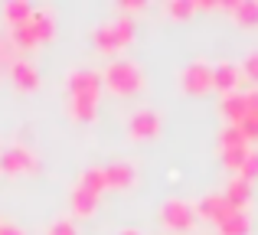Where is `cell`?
<instances>
[{
  "mask_svg": "<svg viewBox=\"0 0 258 235\" xmlns=\"http://www.w3.org/2000/svg\"><path fill=\"white\" fill-rule=\"evenodd\" d=\"M101 85H108V92L114 95H134L144 85V72L134 59H111L108 69L101 72Z\"/></svg>",
  "mask_w": 258,
  "mask_h": 235,
  "instance_id": "obj_1",
  "label": "cell"
},
{
  "mask_svg": "<svg viewBox=\"0 0 258 235\" xmlns=\"http://www.w3.org/2000/svg\"><path fill=\"white\" fill-rule=\"evenodd\" d=\"M0 173H39V157L23 144H13L0 150Z\"/></svg>",
  "mask_w": 258,
  "mask_h": 235,
  "instance_id": "obj_2",
  "label": "cell"
},
{
  "mask_svg": "<svg viewBox=\"0 0 258 235\" xmlns=\"http://www.w3.org/2000/svg\"><path fill=\"white\" fill-rule=\"evenodd\" d=\"M66 92H69V98H98L101 95V72L95 69H72L69 75H66Z\"/></svg>",
  "mask_w": 258,
  "mask_h": 235,
  "instance_id": "obj_3",
  "label": "cell"
},
{
  "mask_svg": "<svg viewBox=\"0 0 258 235\" xmlns=\"http://www.w3.org/2000/svg\"><path fill=\"white\" fill-rule=\"evenodd\" d=\"M180 85H183V92H189V95H203L206 89H213V65L203 62V59H193L189 65H183Z\"/></svg>",
  "mask_w": 258,
  "mask_h": 235,
  "instance_id": "obj_4",
  "label": "cell"
},
{
  "mask_svg": "<svg viewBox=\"0 0 258 235\" xmlns=\"http://www.w3.org/2000/svg\"><path fill=\"white\" fill-rule=\"evenodd\" d=\"M160 219H164L167 229L173 232H189L196 222V212H193V203H183V199H167L164 209H160Z\"/></svg>",
  "mask_w": 258,
  "mask_h": 235,
  "instance_id": "obj_5",
  "label": "cell"
},
{
  "mask_svg": "<svg viewBox=\"0 0 258 235\" xmlns=\"http://www.w3.org/2000/svg\"><path fill=\"white\" fill-rule=\"evenodd\" d=\"M127 134L134 140H147L160 134V115L154 108H138L131 118H127Z\"/></svg>",
  "mask_w": 258,
  "mask_h": 235,
  "instance_id": "obj_6",
  "label": "cell"
},
{
  "mask_svg": "<svg viewBox=\"0 0 258 235\" xmlns=\"http://www.w3.org/2000/svg\"><path fill=\"white\" fill-rule=\"evenodd\" d=\"M193 212H196V216H203V219H213V222L219 225L222 219L232 212V206L226 203L222 193H209V196H203L200 203H193Z\"/></svg>",
  "mask_w": 258,
  "mask_h": 235,
  "instance_id": "obj_7",
  "label": "cell"
},
{
  "mask_svg": "<svg viewBox=\"0 0 258 235\" xmlns=\"http://www.w3.org/2000/svg\"><path fill=\"white\" fill-rule=\"evenodd\" d=\"M105 180L114 190H127V186H134V180H138V170H134V164H127V160H114V164L105 167Z\"/></svg>",
  "mask_w": 258,
  "mask_h": 235,
  "instance_id": "obj_8",
  "label": "cell"
},
{
  "mask_svg": "<svg viewBox=\"0 0 258 235\" xmlns=\"http://www.w3.org/2000/svg\"><path fill=\"white\" fill-rule=\"evenodd\" d=\"M10 79H13V85H17L20 92H33L39 85V69L30 62V59H17V62L10 65Z\"/></svg>",
  "mask_w": 258,
  "mask_h": 235,
  "instance_id": "obj_9",
  "label": "cell"
},
{
  "mask_svg": "<svg viewBox=\"0 0 258 235\" xmlns=\"http://www.w3.org/2000/svg\"><path fill=\"white\" fill-rule=\"evenodd\" d=\"M242 82V72L235 62H216L213 65V89H219L222 95L235 92V85Z\"/></svg>",
  "mask_w": 258,
  "mask_h": 235,
  "instance_id": "obj_10",
  "label": "cell"
},
{
  "mask_svg": "<svg viewBox=\"0 0 258 235\" xmlns=\"http://www.w3.org/2000/svg\"><path fill=\"white\" fill-rule=\"evenodd\" d=\"M30 26H33V33H36L39 43H46V39L56 36V13H52L49 7H33Z\"/></svg>",
  "mask_w": 258,
  "mask_h": 235,
  "instance_id": "obj_11",
  "label": "cell"
},
{
  "mask_svg": "<svg viewBox=\"0 0 258 235\" xmlns=\"http://www.w3.org/2000/svg\"><path fill=\"white\" fill-rule=\"evenodd\" d=\"M222 196H226V203L232 206V209L245 212V206L252 203V183H248V180H242V177H232Z\"/></svg>",
  "mask_w": 258,
  "mask_h": 235,
  "instance_id": "obj_12",
  "label": "cell"
},
{
  "mask_svg": "<svg viewBox=\"0 0 258 235\" xmlns=\"http://www.w3.org/2000/svg\"><path fill=\"white\" fill-rule=\"evenodd\" d=\"M219 111H222V118H226L229 124L239 127V121L248 115V108H245V95H242V92H229V95H222Z\"/></svg>",
  "mask_w": 258,
  "mask_h": 235,
  "instance_id": "obj_13",
  "label": "cell"
},
{
  "mask_svg": "<svg viewBox=\"0 0 258 235\" xmlns=\"http://www.w3.org/2000/svg\"><path fill=\"white\" fill-rule=\"evenodd\" d=\"M76 186H82V190L95 193V196H101V193L108 190V180H105V167H85V170L79 173V183H76Z\"/></svg>",
  "mask_w": 258,
  "mask_h": 235,
  "instance_id": "obj_14",
  "label": "cell"
},
{
  "mask_svg": "<svg viewBox=\"0 0 258 235\" xmlns=\"http://www.w3.org/2000/svg\"><path fill=\"white\" fill-rule=\"evenodd\" d=\"M232 20L242 26V30H255L258 26V0H235Z\"/></svg>",
  "mask_w": 258,
  "mask_h": 235,
  "instance_id": "obj_15",
  "label": "cell"
},
{
  "mask_svg": "<svg viewBox=\"0 0 258 235\" xmlns=\"http://www.w3.org/2000/svg\"><path fill=\"white\" fill-rule=\"evenodd\" d=\"M30 17H33V4H30V0H7V4H4V20H7V26L30 23Z\"/></svg>",
  "mask_w": 258,
  "mask_h": 235,
  "instance_id": "obj_16",
  "label": "cell"
},
{
  "mask_svg": "<svg viewBox=\"0 0 258 235\" xmlns=\"http://www.w3.org/2000/svg\"><path fill=\"white\" fill-rule=\"evenodd\" d=\"M92 43L98 46V52H105V56H114V52L121 49V43H118V36H114L111 23L95 26V30H92Z\"/></svg>",
  "mask_w": 258,
  "mask_h": 235,
  "instance_id": "obj_17",
  "label": "cell"
},
{
  "mask_svg": "<svg viewBox=\"0 0 258 235\" xmlns=\"http://www.w3.org/2000/svg\"><path fill=\"white\" fill-rule=\"evenodd\" d=\"M248 229H252V219H248V212H239V209H232L219 222V235H248Z\"/></svg>",
  "mask_w": 258,
  "mask_h": 235,
  "instance_id": "obj_18",
  "label": "cell"
},
{
  "mask_svg": "<svg viewBox=\"0 0 258 235\" xmlns=\"http://www.w3.org/2000/svg\"><path fill=\"white\" fill-rule=\"evenodd\" d=\"M69 203H72V212H76V216H92L95 206H98V196L88 193V190H82V186H72Z\"/></svg>",
  "mask_w": 258,
  "mask_h": 235,
  "instance_id": "obj_19",
  "label": "cell"
},
{
  "mask_svg": "<svg viewBox=\"0 0 258 235\" xmlns=\"http://www.w3.org/2000/svg\"><path fill=\"white\" fill-rule=\"evenodd\" d=\"M69 115L76 118V121H92L95 115H98V98H69Z\"/></svg>",
  "mask_w": 258,
  "mask_h": 235,
  "instance_id": "obj_20",
  "label": "cell"
},
{
  "mask_svg": "<svg viewBox=\"0 0 258 235\" xmlns=\"http://www.w3.org/2000/svg\"><path fill=\"white\" fill-rule=\"evenodd\" d=\"M10 43H13V49H33L39 39L30 23H20V26H10Z\"/></svg>",
  "mask_w": 258,
  "mask_h": 235,
  "instance_id": "obj_21",
  "label": "cell"
},
{
  "mask_svg": "<svg viewBox=\"0 0 258 235\" xmlns=\"http://www.w3.org/2000/svg\"><path fill=\"white\" fill-rule=\"evenodd\" d=\"M164 10H167V17H173V20H189L196 13V0H167Z\"/></svg>",
  "mask_w": 258,
  "mask_h": 235,
  "instance_id": "obj_22",
  "label": "cell"
},
{
  "mask_svg": "<svg viewBox=\"0 0 258 235\" xmlns=\"http://www.w3.org/2000/svg\"><path fill=\"white\" fill-rule=\"evenodd\" d=\"M232 147H248L245 137H242V131L235 124H226L219 131V150H232Z\"/></svg>",
  "mask_w": 258,
  "mask_h": 235,
  "instance_id": "obj_23",
  "label": "cell"
},
{
  "mask_svg": "<svg viewBox=\"0 0 258 235\" xmlns=\"http://www.w3.org/2000/svg\"><path fill=\"white\" fill-rule=\"evenodd\" d=\"M108 23H111V30H114V36H118L121 46H127V43L134 39V20L118 17V20H108Z\"/></svg>",
  "mask_w": 258,
  "mask_h": 235,
  "instance_id": "obj_24",
  "label": "cell"
},
{
  "mask_svg": "<svg viewBox=\"0 0 258 235\" xmlns=\"http://www.w3.org/2000/svg\"><path fill=\"white\" fill-rule=\"evenodd\" d=\"M248 150H252V147H232V150H222V164H226L229 170H242Z\"/></svg>",
  "mask_w": 258,
  "mask_h": 235,
  "instance_id": "obj_25",
  "label": "cell"
},
{
  "mask_svg": "<svg viewBox=\"0 0 258 235\" xmlns=\"http://www.w3.org/2000/svg\"><path fill=\"white\" fill-rule=\"evenodd\" d=\"M239 72H242V79H248V82L258 85V49L245 52V59H242V65H239Z\"/></svg>",
  "mask_w": 258,
  "mask_h": 235,
  "instance_id": "obj_26",
  "label": "cell"
},
{
  "mask_svg": "<svg viewBox=\"0 0 258 235\" xmlns=\"http://www.w3.org/2000/svg\"><path fill=\"white\" fill-rule=\"evenodd\" d=\"M239 131L245 137V144H258V118L255 115H245L239 121Z\"/></svg>",
  "mask_w": 258,
  "mask_h": 235,
  "instance_id": "obj_27",
  "label": "cell"
},
{
  "mask_svg": "<svg viewBox=\"0 0 258 235\" xmlns=\"http://www.w3.org/2000/svg\"><path fill=\"white\" fill-rule=\"evenodd\" d=\"M239 177L248 180V183H252V180H258V147H255V150H248V157H245V164H242Z\"/></svg>",
  "mask_w": 258,
  "mask_h": 235,
  "instance_id": "obj_28",
  "label": "cell"
},
{
  "mask_svg": "<svg viewBox=\"0 0 258 235\" xmlns=\"http://www.w3.org/2000/svg\"><path fill=\"white\" fill-rule=\"evenodd\" d=\"M17 62V49H13L10 39H0V69H10Z\"/></svg>",
  "mask_w": 258,
  "mask_h": 235,
  "instance_id": "obj_29",
  "label": "cell"
},
{
  "mask_svg": "<svg viewBox=\"0 0 258 235\" xmlns=\"http://www.w3.org/2000/svg\"><path fill=\"white\" fill-rule=\"evenodd\" d=\"M46 235H79V229H76V222H72V219H56Z\"/></svg>",
  "mask_w": 258,
  "mask_h": 235,
  "instance_id": "obj_30",
  "label": "cell"
},
{
  "mask_svg": "<svg viewBox=\"0 0 258 235\" xmlns=\"http://www.w3.org/2000/svg\"><path fill=\"white\" fill-rule=\"evenodd\" d=\"M245 108H248V115L258 118V89H252V92L245 95Z\"/></svg>",
  "mask_w": 258,
  "mask_h": 235,
  "instance_id": "obj_31",
  "label": "cell"
},
{
  "mask_svg": "<svg viewBox=\"0 0 258 235\" xmlns=\"http://www.w3.org/2000/svg\"><path fill=\"white\" fill-rule=\"evenodd\" d=\"M0 235H23V229L13 222H0Z\"/></svg>",
  "mask_w": 258,
  "mask_h": 235,
  "instance_id": "obj_32",
  "label": "cell"
},
{
  "mask_svg": "<svg viewBox=\"0 0 258 235\" xmlns=\"http://www.w3.org/2000/svg\"><path fill=\"white\" fill-rule=\"evenodd\" d=\"M141 7H144L141 0H121V4H118V10L124 13V10H141Z\"/></svg>",
  "mask_w": 258,
  "mask_h": 235,
  "instance_id": "obj_33",
  "label": "cell"
},
{
  "mask_svg": "<svg viewBox=\"0 0 258 235\" xmlns=\"http://www.w3.org/2000/svg\"><path fill=\"white\" fill-rule=\"evenodd\" d=\"M118 235H141V232H138V229H121Z\"/></svg>",
  "mask_w": 258,
  "mask_h": 235,
  "instance_id": "obj_34",
  "label": "cell"
}]
</instances>
